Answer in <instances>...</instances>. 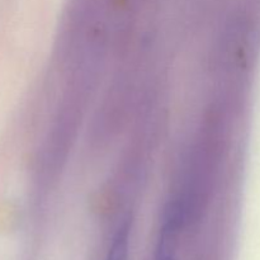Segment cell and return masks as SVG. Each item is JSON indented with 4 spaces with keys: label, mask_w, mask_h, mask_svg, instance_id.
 I'll list each match as a JSON object with an SVG mask.
<instances>
[{
    "label": "cell",
    "mask_w": 260,
    "mask_h": 260,
    "mask_svg": "<svg viewBox=\"0 0 260 260\" xmlns=\"http://www.w3.org/2000/svg\"><path fill=\"white\" fill-rule=\"evenodd\" d=\"M175 231L170 223H167L160 236L159 244H157L156 251H155L154 260H177V253H175Z\"/></svg>",
    "instance_id": "1"
},
{
    "label": "cell",
    "mask_w": 260,
    "mask_h": 260,
    "mask_svg": "<svg viewBox=\"0 0 260 260\" xmlns=\"http://www.w3.org/2000/svg\"><path fill=\"white\" fill-rule=\"evenodd\" d=\"M128 258V228H121L112 243L106 260H127Z\"/></svg>",
    "instance_id": "2"
}]
</instances>
